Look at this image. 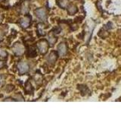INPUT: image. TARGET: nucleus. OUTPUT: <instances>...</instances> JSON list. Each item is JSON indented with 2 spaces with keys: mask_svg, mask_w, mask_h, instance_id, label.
<instances>
[{
  "mask_svg": "<svg viewBox=\"0 0 121 114\" xmlns=\"http://www.w3.org/2000/svg\"><path fill=\"white\" fill-rule=\"evenodd\" d=\"M56 55H55V53L54 52H52L51 55H49V57H48V62H54L55 59H56Z\"/></svg>",
  "mask_w": 121,
  "mask_h": 114,
  "instance_id": "0eeeda50",
  "label": "nucleus"
},
{
  "mask_svg": "<svg viewBox=\"0 0 121 114\" xmlns=\"http://www.w3.org/2000/svg\"><path fill=\"white\" fill-rule=\"evenodd\" d=\"M60 5L62 8H65L67 6V0H60Z\"/></svg>",
  "mask_w": 121,
  "mask_h": 114,
  "instance_id": "1a4fd4ad",
  "label": "nucleus"
},
{
  "mask_svg": "<svg viewBox=\"0 0 121 114\" xmlns=\"http://www.w3.org/2000/svg\"><path fill=\"white\" fill-rule=\"evenodd\" d=\"M17 67H18L19 72H20L21 74H24L29 71V66H28V64L25 62H20L18 64Z\"/></svg>",
  "mask_w": 121,
  "mask_h": 114,
  "instance_id": "f03ea898",
  "label": "nucleus"
},
{
  "mask_svg": "<svg viewBox=\"0 0 121 114\" xmlns=\"http://www.w3.org/2000/svg\"><path fill=\"white\" fill-rule=\"evenodd\" d=\"M38 47H39V50L42 53H45L47 51L48 49V44L46 41H40L39 43H38Z\"/></svg>",
  "mask_w": 121,
  "mask_h": 114,
  "instance_id": "20e7f679",
  "label": "nucleus"
},
{
  "mask_svg": "<svg viewBox=\"0 0 121 114\" xmlns=\"http://www.w3.org/2000/svg\"><path fill=\"white\" fill-rule=\"evenodd\" d=\"M2 40V33H0V41H1Z\"/></svg>",
  "mask_w": 121,
  "mask_h": 114,
  "instance_id": "ddd939ff",
  "label": "nucleus"
},
{
  "mask_svg": "<svg viewBox=\"0 0 121 114\" xmlns=\"http://www.w3.org/2000/svg\"><path fill=\"white\" fill-rule=\"evenodd\" d=\"M58 52H59L60 56H64L66 54L67 48H66V45L64 43H60L58 46Z\"/></svg>",
  "mask_w": 121,
  "mask_h": 114,
  "instance_id": "39448f33",
  "label": "nucleus"
},
{
  "mask_svg": "<svg viewBox=\"0 0 121 114\" xmlns=\"http://www.w3.org/2000/svg\"><path fill=\"white\" fill-rule=\"evenodd\" d=\"M4 66V62H2V61L0 60V68H2Z\"/></svg>",
  "mask_w": 121,
  "mask_h": 114,
  "instance_id": "9b49d317",
  "label": "nucleus"
},
{
  "mask_svg": "<svg viewBox=\"0 0 121 114\" xmlns=\"http://www.w3.org/2000/svg\"><path fill=\"white\" fill-rule=\"evenodd\" d=\"M0 56H2V57H6V56H7V52H5V50H4V49H0Z\"/></svg>",
  "mask_w": 121,
  "mask_h": 114,
  "instance_id": "9d476101",
  "label": "nucleus"
},
{
  "mask_svg": "<svg viewBox=\"0 0 121 114\" xmlns=\"http://www.w3.org/2000/svg\"><path fill=\"white\" fill-rule=\"evenodd\" d=\"M0 20H1V16H0Z\"/></svg>",
  "mask_w": 121,
  "mask_h": 114,
  "instance_id": "4468645a",
  "label": "nucleus"
},
{
  "mask_svg": "<svg viewBox=\"0 0 121 114\" xmlns=\"http://www.w3.org/2000/svg\"><path fill=\"white\" fill-rule=\"evenodd\" d=\"M2 81V75H0V85H1Z\"/></svg>",
  "mask_w": 121,
  "mask_h": 114,
  "instance_id": "f8f14e48",
  "label": "nucleus"
},
{
  "mask_svg": "<svg viewBox=\"0 0 121 114\" xmlns=\"http://www.w3.org/2000/svg\"><path fill=\"white\" fill-rule=\"evenodd\" d=\"M21 26L23 28H28V26L30 25V20L28 18H24L23 20L21 21Z\"/></svg>",
  "mask_w": 121,
  "mask_h": 114,
  "instance_id": "423d86ee",
  "label": "nucleus"
},
{
  "mask_svg": "<svg viewBox=\"0 0 121 114\" xmlns=\"http://www.w3.org/2000/svg\"><path fill=\"white\" fill-rule=\"evenodd\" d=\"M77 11V9L75 6H71L70 8H69V9H68V12L70 13V14H73Z\"/></svg>",
  "mask_w": 121,
  "mask_h": 114,
  "instance_id": "6e6552de",
  "label": "nucleus"
},
{
  "mask_svg": "<svg viewBox=\"0 0 121 114\" xmlns=\"http://www.w3.org/2000/svg\"><path fill=\"white\" fill-rule=\"evenodd\" d=\"M12 50L16 55L20 56V55H22L23 53H24V47H23L21 43H16V44L14 45V47L12 48Z\"/></svg>",
  "mask_w": 121,
  "mask_h": 114,
  "instance_id": "f257e3e1",
  "label": "nucleus"
},
{
  "mask_svg": "<svg viewBox=\"0 0 121 114\" xmlns=\"http://www.w3.org/2000/svg\"><path fill=\"white\" fill-rule=\"evenodd\" d=\"M35 14L36 15L37 18H39L41 20H45L46 19V12H45V10L44 9H36L35 11Z\"/></svg>",
  "mask_w": 121,
  "mask_h": 114,
  "instance_id": "7ed1b4c3",
  "label": "nucleus"
}]
</instances>
